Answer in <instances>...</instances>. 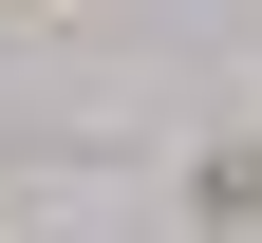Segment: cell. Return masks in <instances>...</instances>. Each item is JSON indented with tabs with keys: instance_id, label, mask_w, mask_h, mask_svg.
<instances>
[{
	"instance_id": "6da1fadb",
	"label": "cell",
	"mask_w": 262,
	"mask_h": 243,
	"mask_svg": "<svg viewBox=\"0 0 262 243\" xmlns=\"http://www.w3.org/2000/svg\"><path fill=\"white\" fill-rule=\"evenodd\" d=\"M0 19H75V0H0Z\"/></svg>"
}]
</instances>
